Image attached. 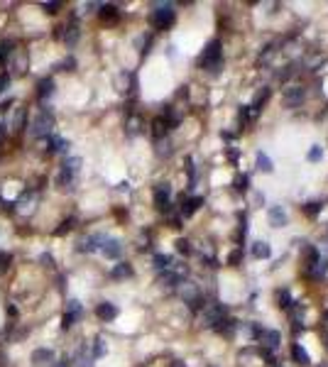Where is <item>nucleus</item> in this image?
Masks as SVG:
<instances>
[{
    "instance_id": "obj_1",
    "label": "nucleus",
    "mask_w": 328,
    "mask_h": 367,
    "mask_svg": "<svg viewBox=\"0 0 328 367\" xmlns=\"http://www.w3.org/2000/svg\"><path fill=\"white\" fill-rule=\"evenodd\" d=\"M220 64H223L220 39H211L209 44H206V49L201 52V57H199V66L206 69V71H211V74H216V71L220 69Z\"/></svg>"
},
{
    "instance_id": "obj_2",
    "label": "nucleus",
    "mask_w": 328,
    "mask_h": 367,
    "mask_svg": "<svg viewBox=\"0 0 328 367\" xmlns=\"http://www.w3.org/2000/svg\"><path fill=\"white\" fill-rule=\"evenodd\" d=\"M177 20V12H174V5L172 2H159L154 5L152 10V25L157 29H169Z\"/></svg>"
},
{
    "instance_id": "obj_3",
    "label": "nucleus",
    "mask_w": 328,
    "mask_h": 367,
    "mask_svg": "<svg viewBox=\"0 0 328 367\" xmlns=\"http://www.w3.org/2000/svg\"><path fill=\"white\" fill-rule=\"evenodd\" d=\"M52 127H54V113L49 108H44V111H39V113L34 115V120H32V125H30V132H32V137H44V135L52 132Z\"/></svg>"
},
{
    "instance_id": "obj_4",
    "label": "nucleus",
    "mask_w": 328,
    "mask_h": 367,
    "mask_svg": "<svg viewBox=\"0 0 328 367\" xmlns=\"http://www.w3.org/2000/svg\"><path fill=\"white\" fill-rule=\"evenodd\" d=\"M79 169H81V159H76V157L66 159V162L61 164L59 174H57V184H59V186H71L74 179H76V174H79Z\"/></svg>"
},
{
    "instance_id": "obj_5",
    "label": "nucleus",
    "mask_w": 328,
    "mask_h": 367,
    "mask_svg": "<svg viewBox=\"0 0 328 367\" xmlns=\"http://www.w3.org/2000/svg\"><path fill=\"white\" fill-rule=\"evenodd\" d=\"M154 206L162 213H169V208H172V186L169 184H157L154 186Z\"/></svg>"
},
{
    "instance_id": "obj_6",
    "label": "nucleus",
    "mask_w": 328,
    "mask_h": 367,
    "mask_svg": "<svg viewBox=\"0 0 328 367\" xmlns=\"http://www.w3.org/2000/svg\"><path fill=\"white\" fill-rule=\"evenodd\" d=\"M10 71L12 74H27V66H30V59H27V52L25 49H15L12 52V59H10Z\"/></svg>"
},
{
    "instance_id": "obj_7",
    "label": "nucleus",
    "mask_w": 328,
    "mask_h": 367,
    "mask_svg": "<svg viewBox=\"0 0 328 367\" xmlns=\"http://www.w3.org/2000/svg\"><path fill=\"white\" fill-rule=\"evenodd\" d=\"M106 240H108L106 235H86V238H81V240L76 243V250H79V252H93V250H98Z\"/></svg>"
},
{
    "instance_id": "obj_8",
    "label": "nucleus",
    "mask_w": 328,
    "mask_h": 367,
    "mask_svg": "<svg viewBox=\"0 0 328 367\" xmlns=\"http://www.w3.org/2000/svg\"><path fill=\"white\" fill-rule=\"evenodd\" d=\"M223 316H225V306H223V304H206V309H204V321H206V326L213 328Z\"/></svg>"
},
{
    "instance_id": "obj_9",
    "label": "nucleus",
    "mask_w": 328,
    "mask_h": 367,
    "mask_svg": "<svg viewBox=\"0 0 328 367\" xmlns=\"http://www.w3.org/2000/svg\"><path fill=\"white\" fill-rule=\"evenodd\" d=\"M304 86H287L284 88V103H287V108H297L301 106V101H304Z\"/></svg>"
},
{
    "instance_id": "obj_10",
    "label": "nucleus",
    "mask_w": 328,
    "mask_h": 367,
    "mask_svg": "<svg viewBox=\"0 0 328 367\" xmlns=\"http://www.w3.org/2000/svg\"><path fill=\"white\" fill-rule=\"evenodd\" d=\"M81 311H84V306H81V301H76V299H71V301L66 304V313H64V323H61V326H64V331L74 326V321H76V318L81 316Z\"/></svg>"
},
{
    "instance_id": "obj_11",
    "label": "nucleus",
    "mask_w": 328,
    "mask_h": 367,
    "mask_svg": "<svg viewBox=\"0 0 328 367\" xmlns=\"http://www.w3.org/2000/svg\"><path fill=\"white\" fill-rule=\"evenodd\" d=\"M257 340L262 343V350H277L279 348V343H282V336L277 333V331H267V328H262L260 331V336Z\"/></svg>"
},
{
    "instance_id": "obj_12",
    "label": "nucleus",
    "mask_w": 328,
    "mask_h": 367,
    "mask_svg": "<svg viewBox=\"0 0 328 367\" xmlns=\"http://www.w3.org/2000/svg\"><path fill=\"white\" fill-rule=\"evenodd\" d=\"M101 252L106 254L108 259H118L120 254H122V245H120V240H113V238H108L103 245H101Z\"/></svg>"
},
{
    "instance_id": "obj_13",
    "label": "nucleus",
    "mask_w": 328,
    "mask_h": 367,
    "mask_svg": "<svg viewBox=\"0 0 328 367\" xmlns=\"http://www.w3.org/2000/svg\"><path fill=\"white\" fill-rule=\"evenodd\" d=\"M61 39H64L69 47H74V44H76V39H79V22H76V20H71L69 25H64V27H61Z\"/></svg>"
},
{
    "instance_id": "obj_14",
    "label": "nucleus",
    "mask_w": 328,
    "mask_h": 367,
    "mask_svg": "<svg viewBox=\"0 0 328 367\" xmlns=\"http://www.w3.org/2000/svg\"><path fill=\"white\" fill-rule=\"evenodd\" d=\"M199 206H204V198L201 196H191V198H181V216H194L199 211Z\"/></svg>"
},
{
    "instance_id": "obj_15",
    "label": "nucleus",
    "mask_w": 328,
    "mask_h": 367,
    "mask_svg": "<svg viewBox=\"0 0 328 367\" xmlns=\"http://www.w3.org/2000/svg\"><path fill=\"white\" fill-rule=\"evenodd\" d=\"M96 316H98L101 321H113V318L118 316V309H115V304L103 301V304H98V306H96Z\"/></svg>"
},
{
    "instance_id": "obj_16",
    "label": "nucleus",
    "mask_w": 328,
    "mask_h": 367,
    "mask_svg": "<svg viewBox=\"0 0 328 367\" xmlns=\"http://www.w3.org/2000/svg\"><path fill=\"white\" fill-rule=\"evenodd\" d=\"M213 328H216V331H218L220 336H228V338H230V336L235 333V328H238V323H235L233 318H228V316H223V318H220V321H218V323H216Z\"/></svg>"
},
{
    "instance_id": "obj_17",
    "label": "nucleus",
    "mask_w": 328,
    "mask_h": 367,
    "mask_svg": "<svg viewBox=\"0 0 328 367\" xmlns=\"http://www.w3.org/2000/svg\"><path fill=\"white\" fill-rule=\"evenodd\" d=\"M269 223L274 228H282L287 223V213H284L282 206H272V208H269Z\"/></svg>"
},
{
    "instance_id": "obj_18",
    "label": "nucleus",
    "mask_w": 328,
    "mask_h": 367,
    "mask_svg": "<svg viewBox=\"0 0 328 367\" xmlns=\"http://www.w3.org/2000/svg\"><path fill=\"white\" fill-rule=\"evenodd\" d=\"M52 360H54V353L47 350V348H39V350L32 353V363H34V365H47V363H52Z\"/></svg>"
},
{
    "instance_id": "obj_19",
    "label": "nucleus",
    "mask_w": 328,
    "mask_h": 367,
    "mask_svg": "<svg viewBox=\"0 0 328 367\" xmlns=\"http://www.w3.org/2000/svg\"><path fill=\"white\" fill-rule=\"evenodd\" d=\"M167 132H169V127H167V122L162 120V115L154 118V120H152V135H154V140H164Z\"/></svg>"
},
{
    "instance_id": "obj_20",
    "label": "nucleus",
    "mask_w": 328,
    "mask_h": 367,
    "mask_svg": "<svg viewBox=\"0 0 328 367\" xmlns=\"http://www.w3.org/2000/svg\"><path fill=\"white\" fill-rule=\"evenodd\" d=\"M292 358H294V363H297V365H304V367L311 363L309 353H306V350H304V348H301L299 343H294V345H292Z\"/></svg>"
},
{
    "instance_id": "obj_21",
    "label": "nucleus",
    "mask_w": 328,
    "mask_h": 367,
    "mask_svg": "<svg viewBox=\"0 0 328 367\" xmlns=\"http://www.w3.org/2000/svg\"><path fill=\"white\" fill-rule=\"evenodd\" d=\"M76 365L79 367H93V355L89 353L86 345H81V348L76 350Z\"/></svg>"
},
{
    "instance_id": "obj_22",
    "label": "nucleus",
    "mask_w": 328,
    "mask_h": 367,
    "mask_svg": "<svg viewBox=\"0 0 328 367\" xmlns=\"http://www.w3.org/2000/svg\"><path fill=\"white\" fill-rule=\"evenodd\" d=\"M269 93H272L269 88H262V91H260V93L255 96V101H252V106H250V108H252V113H255V118H257V113H260V108H262V106L267 103Z\"/></svg>"
},
{
    "instance_id": "obj_23",
    "label": "nucleus",
    "mask_w": 328,
    "mask_h": 367,
    "mask_svg": "<svg viewBox=\"0 0 328 367\" xmlns=\"http://www.w3.org/2000/svg\"><path fill=\"white\" fill-rule=\"evenodd\" d=\"M110 277H113V279H125V277H132V267H130L127 262H120V264H115V267H113Z\"/></svg>"
},
{
    "instance_id": "obj_24",
    "label": "nucleus",
    "mask_w": 328,
    "mask_h": 367,
    "mask_svg": "<svg viewBox=\"0 0 328 367\" xmlns=\"http://www.w3.org/2000/svg\"><path fill=\"white\" fill-rule=\"evenodd\" d=\"M69 149V140H64V137H52L49 140V152L52 154H64Z\"/></svg>"
},
{
    "instance_id": "obj_25",
    "label": "nucleus",
    "mask_w": 328,
    "mask_h": 367,
    "mask_svg": "<svg viewBox=\"0 0 328 367\" xmlns=\"http://www.w3.org/2000/svg\"><path fill=\"white\" fill-rule=\"evenodd\" d=\"M98 15H101V20L113 22V20H118V7H115V5H101Z\"/></svg>"
},
{
    "instance_id": "obj_26",
    "label": "nucleus",
    "mask_w": 328,
    "mask_h": 367,
    "mask_svg": "<svg viewBox=\"0 0 328 367\" xmlns=\"http://www.w3.org/2000/svg\"><path fill=\"white\" fill-rule=\"evenodd\" d=\"M37 93H39V98H49L54 93V81L52 79H42L37 84Z\"/></svg>"
},
{
    "instance_id": "obj_27",
    "label": "nucleus",
    "mask_w": 328,
    "mask_h": 367,
    "mask_svg": "<svg viewBox=\"0 0 328 367\" xmlns=\"http://www.w3.org/2000/svg\"><path fill=\"white\" fill-rule=\"evenodd\" d=\"M252 254H255L257 259H267L269 254H272V250H269V245L265 240H257V243L252 245Z\"/></svg>"
},
{
    "instance_id": "obj_28",
    "label": "nucleus",
    "mask_w": 328,
    "mask_h": 367,
    "mask_svg": "<svg viewBox=\"0 0 328 367\" xmlns=\"http://www.w3.org/2000/svg\"><path fill=\"white\" fill-rule=\"evenodd\" d=\"M172 267V257L169 254H154V269L157 272H167Z\"/></svg>"
},
{
    "instance_id": "obj_29",
    "label": "nucleus",
    "mask_w": 328,
    "mask_h": 367,
    "mask_svg": "<svg viewBox=\"0 0 328 367\" xmlns=\"http://www.w3.org/2000/svg\"><path fill=\"white\" fill-rule=\"evenodd\" d=\"M108 353V348H106V340L103 338H96L93 340V348H91V355H93V360L96 358H103Z\"/></svg>"
},
{
    "instance_id": "obj_30",
    "label": "nucleus",
    "mask_w": 328,
    "mask_h": 367,
    "mask_svg": "<svg viewBox=\"0 0 328 367\" xmlns=\"http://www.w3.org/2000/svg\"><path fill=\"white\" fill-rule=\"evenodd\" d=\"M250 120H255V113H252V108H250V106H242V108L238 111V122L242 125V127H245V125H247Z\"/></svg>"
},
{
    "instance_id": "obj_31",
    "label": "nucleus",
    "mask_w": 328,
    "mask_h": 367,
    "mask_svg": "<svg viewBox=\"0 0 328 367\" xmlns=\"http://www.w3.org/2000/svg\"><path fill=\"white\" fill-rule=\"evenodd\" d=\"M277 301H279V309H292V294L287 291V289H282V291H277Z\"/></svg>"
},
{
    "instance_id": "obj_32",
    "label": "nucleus",
    "mask_w": 328,
    "mask_h": 367,
    "mask_svg": "<svg viewBox=\"0 0 328 367\" xmlns=\"http://www.w3.org/2000/svg\"><path fill=\"white\" fill-rule=\"evenodd\" d=\"M22 125H25V111H22V108H17V111L12 113V120H10V127H12V130H20Z\"/></svg>"
},
{
    "instance_id": "obj_33",
    "label": "nucleus",
    "mask_w": 328,
    "mask_h": 367,
    "mask_svg": "<svg viewBox=\"0 0 328 367\" xmlns=\"http://www.w3.org/2000/svg\"><path fill=\"white\" fill-rule=\"evenodd\" d=\"M257 169L260 171H272V159H269L267 154H265V152H260V154H257Z\"/></svg>"
},
{
    "instance_id": "obj_34",
    "label": "nucleus",
    "mask_w": 328,
    "mask_h": 367,
    "mask_svg": "<svg viewBox=\"0 0 328 367\" xmlns=\"http://www.w3.org/2000/svg\"><path fill=\"white\" fill-rule=\"evenodd\" d=\"M157 154H159V157H169V154H172L169 140H157Z\"/></svg>"
},
{
    "instance_id": "obj_35",
    "label": "nucleus",
    "mask_w": 328,
    "mask_h": 367,
    "mask_svg": "<svg viewBox=\"0 0 328 367\" xmlns=\"http://www.w3.org/2000/svg\"><path fill=\"white\" fill-rule=\"evenodd\" d=\"M321 157H324V149H321L319 144H314V147L309 149V162H319Z\"/></svg>"
},
{
    "instance_id": "obj_36",
    "label": "nucleus",
    "mask_w": 328,
    "mask_h": 367,
    "mask_svg": "<svg viewBox=\"0 0 328 367\" xmlns=\"http://www.w3.org/2000/svg\"><path fill=\"white\" fill-rule=\"evenodd\" d=\"M186 171H189V184L194 186V184H196V169H194V159H191V157L186 159Z\"/></svg>"
},
{
    "instance_id": "obj_37",
    "label": "nucleus",
    "mask_w": 328,
    "mask_h": 367,
    "mask_svg": "<svg viewBox=\"0 0 328 367\" xmlns=\"http://www.w3.org/2000/svg\"><path fill=\"white\" fill-rule=\"evenodd\" d=\"M177 250H179L181 254H191V243L184 240V238H179V240H177Z\"/></svg>"
},
{
    "instance_id": "obj_38",
    "label": "nucleus",
    "mask_w": 328,
    "mask_h": 367,
    "mask_svg": "<svg viewBox=\"0 0 328 367\" xmlns=\"http://www.w3.org/2000/svg\"><path fill=\"white\" fill-rule=\"evenodd\" d=\"M247 184H250V179H247L245 174L238 176V179H235V191H242V194H245V191H247Z\"/></svg>"
},
{
    "instance_id": "obj_39",
    "label": "nucleus",
    "mask_w": 328,
    "mask_h": 367,
    "mask_svg": "<svg viewBox=\"0 0 328 367\" xmlns=\"http://www.w3.org/2000/svg\"><path fill=\"white\" fill-rule=\"evenodd\" d=\"M245 235H247V218H245V216H240V228H238V240H240V243L245 240Z\"/></svg>"
},
{
    "instance_id": "obj_40",
    "label": "nucleus",
    "mask_w": 328,
    "mask_h": 367,
    "mask_svg": "<svg viewBox=\"0 0 328 367\" xmlns=\"http://www.w3.org/2000/svg\"><path fill=\"white\" fill-rule=\"evenodd\" d=\"M10 262H12V257L7 252H0V272H5L7 267H10Z\"/></svg>"
},
{
    "instance_id": "obj_41",
    "label": "nucleus",
    "mask_w": 328,
    "mask_h": 367,
    "mask_svg": "<svg viewBox=\"0 0 328 367\" xmlns=\"http://www.w3.org/2000/svg\"><path fill=\"white\" fill-rule=\"evenodd\" d=\"M240 259H242V250H235V252H230V257H228V264L230 267H238Z\"/></svg>"
},
{
    "instance_id": "obj_42",
    "label": "nucleus",
    "mask_w": 328,
    "mask_h": 367,
    "mask_svg": "<svg viewBox=\"0 0 328 367\" xmlns=\"http://www.w3.org/2000/svg\"><path fill=\"white\" fill-rule=\"evenodd\" d=\"M127 132H130V135L140 132V118H137V120H135V118H130V122H127Z\"/></svg>"
},
{
    "instance_id": "obj_43",
    "label": "nucleus",
    "mask_w": 328,
    "mask_h": 367,
    "mask_svg": "<svg viewBox=\"0 0 328 367\" xmlns=\"http://www.w3.org/2000/svg\"><path fill=\"white\" fill-rule=\"evenodd\" d=\"M71 226H74V218L64 221V223H61V228H57V230H54V235H64L66 230H71Z\"/></svg>"
},
{
    "instance_id": "obj_44",
    "label": "nucleus",
    "mask_w": 328,
    "mask_h": 367,
    "mask_svg": "<svg viewBox=\"0 0 328 367\" xmlns=\"http://www.w3.org/2000/svg\"><path fill=\"white\" fill-rule=\"evenodd\" d=\"M304 211H306L309 216H316V213L321 211V203H306V206H304Z\"/></svg>"
},
{
    "instance_id": "obj_45",
    "label": "nucleus",
    "mask_w": 328,
    "mask_h": 367,
    "mask_svg": "<svg viewBox=\"0 0 328 367\" xmlns=\"http://www.w3.org/2000/svg\"><path fill=\"white\" fill-rule=\"evenodd\" d=\"M42 7H44L47 12H59L61 2H42Z\"/></svg>"
},
{
    "instance_id": "obj_46",
    "label": "nucleus",
    "mask_w": 328,
    "mask_h": 367,
    "mask_svg": "<svg viewBox=\"0 0 328 367\" xmlns=\"http://www.w3.org/2000/svg\"><path fill=\"white\" fill-rule=\"evenodd\" d=\"M7 86H10V76H7V74H2V76H0V96L7 91Z\"/></svg>"
},
{
    "instance_id": "obj_47",
    "label": "nucleus",
    "mask_w": 328,
    "mask_h": 367,
    "mask_svg": "<svg viewBox=\"0 0 328 367\" xmlns=\"http://www.w3.org/2000/svg\"><path fill=\"white\" fill-rule=\"evenodd\" d=\"M74 64H76L74 59H66V61L61 64V69H64V71H71V66H74Z\"/></svg>"
},
{
    "instance_id": "obj_48",
    "label": "nucleus",
    "mask_w": 328,
    "mask_h": 367,
    "mask_svg": "<svg viewBox=\"0 0 328 367\" xmlns=\"http://www.w3.org/2000/svg\"><path fill=\"white\" fill-rule=\"evenodd\" d=\"M54 367H69V360H59V363H57Z\"/></svg>"
},
{
    "instance_id": "obj_49",
    "label": "nucleus",
    "mask_w": 328,
    "mask_h": 367,
    "mask_svg": "<svg viewBox=\"0 0 328 367\" xmlns=\"http://www.w3.org/2000/svg\"><path fill=\"white\" fill-rule=\"evenodd\" d=\"M2 135H5V122H0V140H2Z\"/></svg>"
},
{
    "instance_id": "obj_50",
    "label": "nucleus",
    "mask_w": 328,
    "mask_h": 367,
    "mask_svg": "<svg viewBox=\"0 0 328 367\" xmlns=\"http://www.w3.org/2000/svg\"><path fill=\"white\" fill-rule=\"evenodd\" d=\"M324 321H326V326H328V311H326V313H324Z\"/></svg>"
},
{
    "instance_id": "obj_51",
    "label": "nucleus",
    "mask_w": 328,
    "mask_h": 367,
    "mask_svg": "<svg viewBox=\"0 0 328 367\" xmlns=\"http://www.w3.org/2000/svg\"><path fill=\"white\" fill-rule=\"evenodd\" d=\"M324 340H326V350H328V336H326V338H324Z\"/></svg>"
},
{
    "instance_id": "obj_52",
    "label": "nucleus",
    "mask_w": 328,
    "mask_h": 367,
    "mask_svg": "<svg viewBox=\"0 0 328 367\" xmlns=\"http://www.w3.org/2000/svg\"><path fill=\"white\" fill-rule=\"evenodd\" d=\"M321 367H328V365H321Z\"/></svg>"
}]
</instances>
